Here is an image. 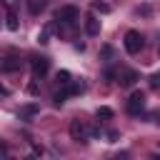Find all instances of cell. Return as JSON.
I'll list each match as a JSON object with an SVG mask.
<instances>
[{
  "instance_id": "obj_1",
  "label": "cell",
  "mask_w": 160,
  "mask_h": 160,
  "mask_svg": "<svg viewBox=\"0 0 160 160\" xmlns=\"http://www.w3.org/2000/svg\"><path fill=\"white\" fill-rule=\"evenodd\" d=\"M78 18H80V10H78L75 5H65V8H60V10L55 12V20L60 22V28H62V25H75Z\"/></svg>"
},
{
  "instance_id": "obj_2",
  "label": "cell",
  "mask_w": 160,
  "mask_h": 160,
  "mask_svg": "<svg viewBox=\"0 0 160 160\" xmlns=\"http://www.w3.org/2000/svg\"><path fill=\"white\" fill-rule=\"evenodd\" d=\"M125 50L130 52V55H138L140 50H142V45H145V40H142V35L138 32V30H128L125 32Z\"/></svg>"
},
{
  "instance_id": "obj_3",
  "label": "cell",
  "mask_w": 160,
  "mask_h": 160,
  "mask_svg": "<svg viewBox=\"0 0 160 160\" xmlns=\"http://www.w3.org/2000/svg\"><path fill=\"white\" fill-rule=\"evenodd\" d=\"M48 70H50V60H48V58L35 55V58L30 60V72H32V78H35V80H38V78H45V75H48Z\"/></svg>"
},
{
  "instance_id": "obj_4",
  "label": "cell",
  "mask_w": 160,
  "mask_h": 160,
  "mask_svg": "<svg viewBox=\"0 0 160 160\" xmlns=\"http://www.w3.org/2000/svg\"><path fill=\"white\" fill-rule=\"evenodd\" d=\"M145 108V92L142 90H135L130 98H128V112L130 115H140Z\"/></svg>"
},
{
  "instance_id": "obj_5",
  "label": "cell",
  "mask_w": 160,
  "mask_h": 160,
  "mask_svg": "<svg viewBox=\"0 0 160 160\" xmlns=\"http://www.w3.org/2000/svg\"><path fill=\"white\" fill-rule=\"evenodd\" d=\"M70 138H72V140H78V142H85V140L90 138L88 125H85V122H80V120H72V122H70Z\"/></svg>"
},
{
  "instance_id": "obj_6",
  "label": "cell",
  "mask_w": 160,
  "mask_h": 160,
  "mask_svg": "<svg viewBox=\"0 0 160 160\" xmlns=\"http://www.w3.org/2000/svg\"><path fill=\"white\" fill-rule=\"evenodd\" d=\"M15 70H20V58L15 50H10L8 58L2 60V72H15Z\"/></svg>"
},
{
  "instance_id": "obj_7",
  "label": "cell",
  "mask_w": 160,
  "mask_h": 160,
  "mask_svg": "<svg viewBox=\"0 0 160 160\" xmlns=\"http://www.w3.org/2000/svg\"><path fill=\"white\" fill-rule=\"evenodd\" d=\"M85 32L88 35H100V20L95 15H88L85 18Z\"/></svg>"
},
{
  "instance_id": "obj_8",
  "label": "cell",
  "mask_w": 160,
  "mask_h": 160,
  "mask_svg": "<svg viewBox=\"0 0 160 160\" xmlns=\"http://www.w3.org/2000/svg\"><path fill=\"white\" fill-rule=\"evenodd\" d=\"M40 112V105H25V108H20V120H28V118H32V115H38Z\"/></svg>"
},
{
  "instance_id": "obj_9",
  "label": "cell",
  "mask_w": 160,
  "mask_h": 160,
  "mask_svg": "<svg viewBox=\"0 0 160 160\" xmlns=\"http://www.w3.org/2000/svg\"><path fill=\"white\" fill-rule=\"evenodd\" d=\"M8 30H18V15H15V10L12 8H8Z\"/></svg>"
},
{
  "instance_id": "obj_10",
  "label": "cell",
  "mask_w": 160,
  "mask_h": 160,
  "mask_svg": "<svg viewBox=\"0 0 160 160\" xmlns=\"http://www.w3.org/2000/svg\"><path fill=\"white\" fill-rule=\"evenodd\" d=\"M135 80H138V72H135V70H128V72L122 75V80H120V82H122L125 88H130V85H135Z\"/></svg>"
},
{
  "instance_id": "obj_11",
  "label": "cell",
  "mask_w": 160,
  "mask_h": 160,
  "mask_svg": "<svg viewBox=\"0 0 160 160\" xmlns=\"http://www.w3.org/2000/svg\"><path fill=\"white\" fill-rule=\"evenodd\" d=\"M68 98H70V92H68V88H65V90H60V92H55V95H52V102L60 108V105H62Z\"/></svg>"
},
{
  "instance_id": "obj_12",
  "label": "cell",
  "mask_w": 160,
  "mask_h": 160,
  "mask_svg": "<svg viewBox=\"0 0 160 160\" xmlns=\"http://www.w3.org/2000/svg\"><path fill=\"white\" fill-rule=\"evenodd\" d=\"M92 10H95V12H102V15H108V12H110V5H108V2H100V0H95V2H92Z\"/></svg>"
},
{
  "instance_id": "obj_13",
  "label": "cell",
  "mask_w": 160,
  "mask_h": 160,
  "mask_svg": "<svg viewBox=\"0 0 160 160\" xmlns=\"http://www.w3.org/2000/svg\"><path fill=\"white\" fill-rule=\"evenodd\" d=\"M45 10V0H32L30 2V12L32 15H38V12H42Z\"/></svg>"
},
{
  "instance_id": "obj_14",
  "label": "cell",
  "mask_w": 160,
  "mask_h": 160,
  "mask_svg": "<svg viewBox=\"0 0 160 160\" xmlns=\"http://www.w3.org/2000/svg\"><path fill=\"white\" fill-rule=\"evenodd\" d=\"M55 80H58L60 85H68V82H70V72H68V70H58V75H55Z\"/></svg>"
},
{
  "instance_id": "obj_15",
  "label": "cell",
  "mask_w": 160,
  "mask_h": 160,
  "mask_svg": "<svg viewBox=\"0 0 160 160\" xmlns=\"http://www.w3.org/2000/svg\"><path fill=\"white\" fill-rule=\"evenodd\" d=\"M98 118H102V120H112V110H110V108H98Z\"/></svg>"
},
{
  "instance_id": "obj_16",
  "label": "cell",
  "mask_w": 160,
  "mask_h": 160,
  "mask_svg": "<svg viewBox=\"0 0 160 160\" xmlns=\"http://www.w3.org/2000/svg\"><path fill=\"white\" fill-rule=\"evenodd\" d=\"M150 85H152V88H158V85H160V72H155V75L150 78Z\"/></svg>"
},
{
  "instance_id": "obj_17",
  "label": "cell",
  "mask_w": 160,
  "mask_h": 160,
  "mask_svg": "<svg viewBox=\"0 0 160 160\" xmlns=\"http://www.w3.org/2000/svg\"><path fill=\"white\" fill-rule=\"evenodd\" d=\"M28 92H30V95H38V85L30 82V85H28Z\"/></svg>"
},
{
  "instance_id": "obj_18",
  "label": "cell",
  "mask_w": 160,
  "mask_h": 160,
  "mask_svg": "<svg viewBox=\"0 0 160 160\" xmlns=\"http://www.w3.org/2000/svg\"><path fill=\"white\" fill-rule=\"evenodd\" d=\"M155 122H158V125H160V110H158V112H155Z\"/></svg>"
}]
</instances>
